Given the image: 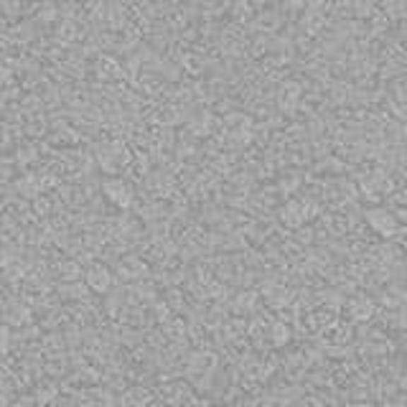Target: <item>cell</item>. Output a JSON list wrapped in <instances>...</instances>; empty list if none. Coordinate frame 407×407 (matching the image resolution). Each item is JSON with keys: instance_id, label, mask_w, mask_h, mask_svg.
I'll return each mask as SVG.
<instances>
[{"instance_id": "2", "label": "cell", "mask_w": 407, "mask_h": 407, "mask_svg": "<svg viewBox=\"0 0 407 407\" xmlns=\"http://www.w3.org/2000/svg\"><path fill=\"white\" fill-rule=\"evenodd\" d=\"M105 194L117 206H127V201H130V189L122 181H114V178L112 181H105Z\"/></svg>"}, {"instance_id": "1", "label": "cell", "mask_w": 407, "mask_h": 407, "mask_svg": "<svg viewBox=\"0 0 407 407\" xmlns=\"http://www.w3.org/2000/svg\"><path fill=\"white\" fill-rule=\"evenodd\" d=\"M87 283L92 290L97 293H107L110 285H112V273H110L107 267H102V265H95L92 270L87 273Z\"/></svg>"}]
</instances>
